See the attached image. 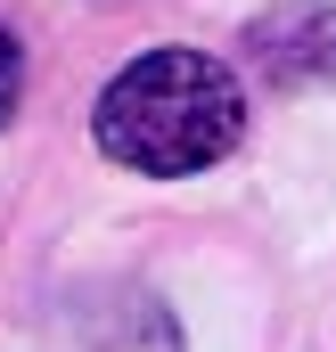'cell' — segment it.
Returning a JSON list of instances; mask_svg holds the SVG:
<instances>
[{
    "label": "cell",
    "instance_id": "cell-2",
    "mask_svg": "<svg viewBox=\"0 0 336 352\" xmlns=\"http://www.w3.org/2000/svg\"><path fill=\"white\" fill-rule=\"evenodd\" d=\"M246 41H254V66H262L271 82H287V90L336 82V8H312V0L271 8Z\"/></svg>",
    "mask_w": 336,
    "mask_h": 352
},
{
    "label": "cell",
    "instance_id": "cell-3",
    "mask_svg": "<svg viewBox=\"0 0 336 352\" xmlns=\"http://www.w3.org/2000/svg\"><path fill=\"white\" fill-rule=\"evenodd\" d=\"M17 98H25V50H17V33L0 25V123L17 115Z\"/></svg>",
    "mask_w": 336,
    "mask_h": 352
},
{
    "label": "cell",
    "instance_id": "cell-1",
    "mask_svg": "<svg viewBox=\"0 0 336 352\" xmlns=\"http://www.w3.org/2000/svg\"><path fill=\"white\" fill-rule=\"evenodd\" d=\"M90 131H98V156H115L123 173H205L246 131V82L205 50H148L98 90Z\"/></svg>",
    "mask_w": 336,
    "mask_h": 352
}]
</instances>
